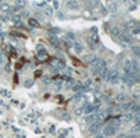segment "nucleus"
I'll list each match as a JSON object with an SVG mask.
<instances>
[{
    "mask_svg": "<svg viewBox=\"0 0 140 138\" xmlns=\"http://www.w3.org/2000/svg\"><path fill=\"white\" fill-rule=\"evenodd\" d=\"M118 129H119V127H116V126H113V124H107L104 128H103V136L106 137V136H113V134H116V133H118Z\"/></svg>",
    "mask_w": 140,
    "mask_h": 138,
    "instance_id": "f257e3e1",
    "label": "nucleus"
},
{
    "mask_svg": "<svg viewBox=\"0 0 140 138\" xmlns=\"http://www.w3.org/2000/svg\"><path fill=\"white\" fill-rule=\"evenodd\" d=\"M104 117H106V113H104V112L92 113V115H90V116L86 118V122L87 123H94V122H96L97 120H103Z\"/></svg>",
    "mask_w": 140,
    "mask_h": 138,
    "instance_id": "f03ea898",
    "label": "nucleus"
},
{
    "mask_svg": "<svg viewBox=\"0 0 140 138\" xmlns=\"http://www.w3.org/2000/svg\"><path fill=\"white\" fill-rule=\"evenodd\" d=\"M107 80H108L111 84H117V83H118V80H119V73H118V70H117V69L111 70V72H110V74H108Z\"/></svg>",
    "mask_w": 140,
    "mask_h": 138,
    "instance_id": "7ed1b4c3",
    "label": "nucleus"
},
{
    "mask_svg": "<svg viewBox=\"0 0 140 138\" xmlns=\"http://www.w3.org/2000/svg\"><path fill=\"white\" fill-rule=\"evenodd\" d=\"M101 128H102V121H96V122H94V123L90 124V127H88V132L92 133V134H96Z\"/></svg>",
    "mask_w": 140,
    "mask_h": 138,
    "instance_id": "20e7f679",
    "label": "nucleus"
},
{
    "mask_svg": "<svg viewBox=\"0 0 140 138\" xmlns=\"http://www.w3.org/2000/svg\"><path fill=\"white\" fill-rule=\"evenodd\" d=\"M98 108H100V104H88L85 108V113H87V115L94 113L95 111H97Z\"/></svg>",
    "mask_w": 140,
    "mask_h": 138,
    "instance_id": "39448f33",
    "label": "nucleus"
},
{
    "mask_svg": "<svg viewBox=\"0 0 140 138\" xmlns=\"http://www.w3.org/2000/svg\"><path fill=\"white\" fill-rule=\"evenodd\" d=\"M82 59H84L86 63H88V64H94L95 62L97 61L98 58L94 54V53H88V54H85L84 57H82Z\"/></svg>",
    "mask_w": 140,
    "mask_h": 138,
    "instance_id": "423d86ee",
    "label": "nucleus"
},
{
    "mask_svg": "<svg viewBox=\"0 0 140 138\" xmlns=\"http://www.w3.org/2000/svg\"><path fill=\"white\" fill-rule=\"evenodd\" d=\"M108 9H110V11L111 13H117L118 11V9H119V6H118V4L116 3V1H111L110 4H108Z\"/></svg>",
    "mask_w": 140,
    "mask_h": 138,
    "instance_id": "0eeeda50",
    "label": "nucleus"
},
{
    "mask_svg": "<svg viewBox=\"0 0 140 138\" xmlns=\"http://www.w3.org/2000/svg\"><path fill=\"white\" fill-rule=\"evenodd\" d=\"M116 100L118 101V102H123V101H126V100H129V96L124 94V92H120V94H118L117 96H116Z\"/></svg>",
    "mask_w": 140,
    "mask_h": 138,
    "instance_id": "6e6552de",
    "label": "nucleus"
},
{
    "mask_svg": "<svg viewBox=\"0 0 140 138\" xmlns=\"http://www.w3.org/2000/svg\"><path fill=\"white\" fill-rule=\"evenodd\" d=\"M74 47H75L76 52H81V51L84 49V45H82V42H81V41H79V40H75V42H74Z\"/></svg>",
    "mask_w": 140,
    "mask_h": 138,
    "instance_id": "1a4fd4ad",
    "label": "nucleus"
},
{
    "mask_svg": "<svg viewBox=\"0 0 140 138\" xmlns=\"http://www.w3.org/2000/svg\"><path fill=\"white\" fill-rule=\"evenodd\" d=\"M66 6L69 9H71V10H76V9H79V3L78 1H68Z\"/></svg>",
    "mask_w": 140,
    "mask_h": 138,
    "instance_id": "9d476101",
    "label": "nucleus"
},
{
    "mask_svg": "<svg viewBox=\"0 0 140 138\" xmlns=\"http://www.w3.org/2000/svg\"><path fill=\"white\" fill-rule=\"evenodd\" d=\"M130 72H132V64H130L129 59H126L124 63V74H129Z\"/></svg>",
    "mask_w": 140,
    "mask_h": 138,
    "instance_id": "9b49d317",
    "label": "nucleus"
},
{
    "mask_svg": "<svg viewBox=\"0 0 140 138\" xmlns=\"http://www.w3.org/2000/svg\"><path fill=\"white\" fill-rule=\"evenodd\" d=\"M108 74H110V70L107 69V68H104L101 73H100V75H101V78L103 79V80H107V78H108Z\"/></svg>",
    "mask_w": 140,
    "mask_h": 138,
    "instance_id": "f8f14e48",
    "label": "nucleus"
},
{
    "mask_svg": "<svg viewBox=\"0 0 140 138\" xmlns=\"http://www.w3.org/2000/svg\"><path fill=\"white\" fill-rule=\"evenodd\" d=\"M28 25H30L31 27H40V24L37 22L36 19H30V20H28Z\"/></svg>",
    "mask_w": 140,
    "mask_h": 138,
    "instance_id": "ddd939ff",
    "label": "nucleus"
},
{
    "mask_svg": "<svg viewBox=\"0 0 140 138\" xmlns=\"http://www.w3.org/2000/svg\"><path fill=\"white\" fill-rule=\"evenodd\" d=\"M44 15L48 16V17H50V16L53 15V9H52L50 6H47V8L44 9Z\"/></svg>",
    "mask_w": 140,
    "mask_h": 138,
    "instance_id": "4468645a",
    "label": "nucleus"
},
{
    "mask_svg": "<svg viewBox=\"0 0 140 138\" xmlns=\"http://www.w3.org/2000/svg\"><path fill=\"white\" fill-rule=\"evenodd\" d=\"M110 31H111V35H113V36H119V35H120V30H119L118 27H116V26L112 27Z\"/></svg>",
    "mask_w": 140,
    "mask_h": 138,
    "instance_id": "2eb2a0df",
    "label": "nucleus"
},
{
    "mask_svg": "<svg viewBox=\"0 0 140 138\" xmlns=\"http://www.w3.org/2000/svg\"><path fill=\"white\" fill-rule=\"evenodd\" d=\"M133 117H134V115H133L132 112H128V113H126V116H124L126 122H130V121H133Z\"/></svg>",
    "mask_w": 140,
    "mask_h": 138,
    "instance_id": "dca6fc26",
    "label": "nucleus"
},
{
    "mask_svg": "<svg viewBox=\"0 0 140 138\" xmlns=\"http://www.w3.org/2000/svg\"><path fill=\"white\" fill-rule=\"evenodd\" d=\"M20 20H21V17L18 15H12V22L15 25H20Z\"/></svg>",
    "mask_w": 140,
    "mask_h": 138,
    "instance_id": "f3484780",
    "label": "nucleus"
},
{
    "mask_svg": "<svg viewBox=\"0 0 140 138\" xmlns=\"http://www.w3.org/2000/svg\"><path fill=\"white\" fill-rule=\"evenodd\" d=\"M26 5V1H21V0H18V1H16L15 3V6L16 8H18V9H21L22 6H25Z\"/></svg>",
    "mask_w": 140,
    "mask_h": 138,
    "instance_id": "a211bd4d",
    "label": "nucleus"
},
{
    "mask_svg": "<svg viewBox=\"0 0 140 138\" xmlns=\"http://www.w3.org/2000/svg\"><path fill=\"white\" fill-rule=\"evenodd\" d=\"M138 132H139V124L136 123V124H135V126H134V127L132 128L130 133H132V134H135V133H138Z\"/></svg>",
    "mask_w": 140,
    "mask_h": 138,
    "instance_id": "6ab92c4d",
    "label": "nucleus"
},
{
    "mask_svg": "<svg viewBox=\"0 0 140 138\" xmlns=\"http://www.w3.org/2000/svg\"><path fill=\"white\" fill-rule=\"evenodd\" d=\"M81 89H82V85H81V84H76V85H74V88H72L74 91H81Z\"/></svg>",
    "mask_w": 140,
    "mask_h": 138,
    "instance_id": "aec40b11",
    "label": "nucleus"
},
{
    "mask_svg": "<svg viewBox=\"0 0 140 138\" xmlns=\"http://www.w3.org/2000/svg\"><path fill=\"white\" fill-rule=\"evenodd\" d=\"M58 33H60V30H59V29H52V30L49 31V35H52V36L58 35Z\"/></svg>",
    "mask_w": 140,
    "mask_h": 138,
    "instance_id": "412c9836",
    "label": "nucleus"
},
{
    "mask_svg": "<svg viewBox=\"0 0 140 138\" xmlns=\"http://www.w3.org/2000/svg\"><path fill=\"white\" fill-rule=\"evenodd\" d=\"M24 85H25L26 88H30V86H32V85H33V80H30V79H28V80H26V81L24 83Z\"/></svg>",
    "mask_w": 140,
    "mask_h": 138,
    "instance_id": "4be33fe9",
    "label": "nucleus"
},
{
    "mask_svg": "<svg viewBox=\"0 0 140 138\" xmlns=\"http://www.w3.org/2000/svg\"><path fill=\"white\" fill-rule=\"evenodd\" d=\"M62 118H64L65 121H69V120H71V117H70V115L69 113H62Z\"/></svg>",
    "mask_w": 140,
    "mask_h": 138,
    "instance_id": "5701e85b",
    "label": "nucleus"
},
{
    "mask_svg": "<svg viewBox=\"0 0 140 138\" xmlns=\"http://www.w3.org/2000/svg\"><path fill=\"white\" fill-rule=\"evenodd\" d=\"M136 25V22L134 21V20H132V21H128L126 22V27H134Z\"/></svg>",
    "mask_w": 140,
    "mask_h": 138,
    "instance_id": "b1692460",
    "label": "nucleus"
},
{
    "mask_svg": "<svg viewBox=\"0 0 140 138\" xmlns=\"http://www.w3.org/2000/svg\"><path fill=\"white\" fill-rule=\"evenodd\" d=\"M81 97H82V96H81V94H76L75 96H72V99H71V100H72V101H79V100H81Z\"/></svg>",
    "mask_w": 140,
    "mask_h": 138,
    "instance_id": "393cba45",
    "label": "nucleus"
},
{
    "mask_svg": "<svg viewBox=\"0 0 140 138\" xmlns=\"http://www.w3.org/2000/svg\"><path fill=\"white\" fill-rule=\"evenodd\" d=\"M56 67H58L59 69H64V68H65V63H64V62H58V63H56Z\"/></svg>",
    "mask_w": 140,
    "mask_h": 138,
    "instance_id": "a878e982",
    "label": "nucleus"
},
{
    "mask_svg": "<svg viewBox=\"0 0 140 138\" xmlns=\"http://www.w3.org/2000/svg\"><path fill=\"white\" fill-rule=\"evenodd\" d=\"M66 38L74 40V38H75V33H74V32H68V33H66Z\"/></svg>",
    "mask_w": 140,
    "mask_h": 138,
    "instance_id": "bb28decb",
    "label": "nucleus"
},
{
    "mask_svg": "<svg viewBox=\"0 0 140 138\" xmlns=\"http://www.w3.org/2000/svg\"><path fill=\"white\" fill-rule=\"evenodd\" d=\"M133 52H134V54H135L136 57H139V47L134 46V47H133Z\"/></svg>",
    "mask_w": 140,
    "mask_h": 138,
    "instance_id": "cd10ccee",
    "label": "nucleus"
},
{
    "mask_svg": "<svg viewBox=\"0 0 140 138\" xmlns=\"http://www.w3.org/2000/svg\"><path fill=\"white\" fill-rule=\"evenodd\" d=\"M65 74H66L68 77H70V75L72 74V69H71V68H65Z\"/></svg>",
    "mask_w": 140,
    "mask_h": 138,
    "instance_id": "c85d7f7f",
    "label": "nucleus"
},
{
    "mask_svg": "<svg viewBox=\"0 0 140 138\" xmlns=\"http://www.w3.org/2000/svg\"><path fill=\"white\" fill-rule=\"evenodd\" d=\"M34 5L38 6V8H42V6H46V5H47V3H46V1H42V3H34Z\"/></svg>",
    "mask_w": 140,
    "mask_h": 138,
    "instance_id": "c756f323",
    "label": "nucleus"
},
{
    "mask_svg": "<svg viewBox=\"0 0 140 138\" xmlns=\"http://www.w3.org/2000/svg\"><path fill=\"white\" fill-rule=\"evenodd\" d=\"M82 112H84V108H76V111H75L76 115H81Z\"/></svg>",
    "mask_w": 140,
    "mask_h": 138,
    "instance_id": "7c9ffc66",
    "label": "nucleus"
},
{
    "mask_svg": "<svg viewBox=\"0 0 140 138\" xmlns=\"http://www.w3.org/2000/svg\"><path fill=\"white\" fill-rule=\"evenodd\" d=\"M21 15H22V17H28V16H30V13H28L27 10H24V13H22Z\"/></svg>",
    "mask_w": 140,
    "mask_h": 138,
    "instance_id": "2f4dec72",
    "label": "nucleus"
},
{
    "mask_svg": "<svg viewBox=\"0 0 140 138\" xmlns=\"http://www.w3.org/2000/svg\"><path fill=\"white\" fill-rule=\"evenodd\" d=\"M0 19L4 20V21H8V20H9V16L8 15H0Z\"/></svg>",
    "mask_w": 140,
    "mask_h": 138,
    "instance_id": "473e14b6",
    "label": "nucleus"
},
{
    "mask_svg": "<svg viewBox=\"0 0 140 138\" xmlns=\"http://www.w3.org/2000/svg\"><path fill=\"white\" fill-rule=\"evenodd\" d=\"M91 83H92V80H91V79H87V81L85 83V88H88V85H90Z\"/></svg>",
    "mask_w": 140,
    "mask_h": 138,
    "instance_id": "72a5a7b5",
    "label": "nucleus"
},
{
    "mask_svg": "<svg viewBox=\"0 0 140 138\" xmlns=\"http://www.w3.org/2000/svg\"><path fill=\"white\" fill-rule=\"evenodd\" d=\"M56 86H58V88H60V86L63 85V81H60V80H58V81H56Z\"/></svg>",
    "mask_w": 140,
    "mask_h": 138,
    "instance_id": "f704fd0d",
    "label": "nucleus"
},
{
    "mask_svg": "<svg viewBox=\"0 0 140 138\" xmlns=\"http://www.w3.org/2000/svg\"><path fill=\"white\" fill-rule=\"evenodd\" d=\"M92 138H104V136H103V134H101V133H98V134H96L95 137H92Z\"/></svg>",
    "mask_w": 140,
    "mask_h": 138,
    "instance_id": "c9c22d12",
    "label": "nucleus"
},
{
    "mask_svg": "<svg viewBox=\"0 0 140 138\" xmlns=\"http://www.w3.org/2000/svg\"><path fill=\"white\" fill-rule=\"evenodd\" d=\"M58 17L63 20V19H64V14H63V13H58Z\"/></svg>",
    "mask_w": 140,
    "mask_h": 138,
    "instance_id": "e433bc0d",
    "label": "nucleus"
},
{
    "mask_svg": "<svg viewBox=\"0 0 140 138\" xmlns=\"http://www.w3.org/2000/svg\"><path fill=\"white\" fill-rule=\"evenodd\" d=\"M43 81H44L46 84H48V83H49V79H48L47 77H43Z\"/></svg>",
    "mask_w": 140,
    "mask_h": 138,
    "instance_id": "4c0bfd02",
    "label": "nucleus"
},
{
    "mask_svg": "<svg viewBox=\"0 0 140 138\" xmlns=\"http://www.w3.org/2000/svg\"><path fill=\"white\" fill-rule=\"evenodd\" d=\"M53 5H54V8H59V3H58V1H54V3H53Z\"/></svg>",
    "mask_w": 140,
    "mask_h": 138,
    "instance_id": "58836bf2",
    "label": "nucleus"
},
{
    "mask_svg": "<svg viewBox=\"0 0 140 138\" xmlns=\"http://www.w3.org/2000/svg\"><path fill=\"white\" fill-rule=\"evenodd\" d=\"M133 32H134V33H139V27H135Z\"/></svg>",
    "mask_w": 140,
    "mask_h": 138,
    "instance_id": "ea45409f",
    "label": "nucleus"
},
{
    "mask_svg": "<svg viewBox=\"0 0 140 138\" xmlns=\"http://www.w3.org/2000/svg\"><path fill=\"white\" fill-rule=\"evenodd\" d=\"M36 17H37V19H42V15H41V14H36Z\"/></svg>",
    "mask_w": 140,
    "mask_h": 138,
    "instance_id": "a19ab883",
    "label": "nucleus"
}]
</instances>
